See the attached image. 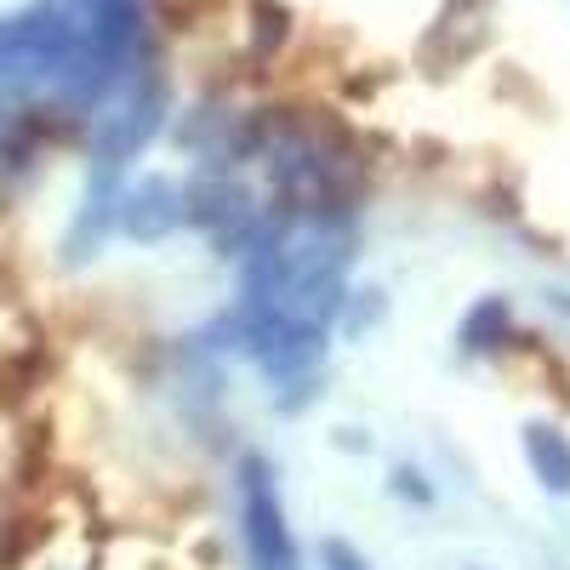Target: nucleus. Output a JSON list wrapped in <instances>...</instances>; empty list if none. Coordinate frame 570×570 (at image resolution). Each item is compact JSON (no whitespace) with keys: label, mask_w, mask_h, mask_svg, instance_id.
Segmentation results:
<instances>
[{"label":"nucleus","mask_w":570,"mask_h":570,"mask_svg":"<svg viewBox=\"0 0 570 570\" xmlns=\"http://www.w3.org/2000/svg\"><path fill=\"white\" fill-rule=\"evenodd\" d=\"M325 564H331V570H365V559H360L348 542H325Z\"/></svg>","instance_id":"nucleus-7"},{"label":"nucleus","mask_w":570,"mask_h":570,"mask_svg":"<svg viewBox=\"0 0 570 570\" xmlns=\"http://www.w3.org/2000/svg\"><path fill=\"white\" fill-rule=\"evenodd\" d=\"M480 337H513L508 303H502V297H485L480 308L468 314V325H462V348H468V354H480Z\"/></svg>","instance_id":"nucleus-4"},{"label":"nucleus","mask_w":570,"mask_h":570,"mask_svg":"<svg viewBox=\"0 0 570 570\" xmlns=\"http://www.w3.org/2000/svg\"><path fill=\"white\" fill-rule=\"evenodd\" d=\"M525 456H531L537 480H542L553 497H564V491H570V440L559 434V428L531 422V428H525Z\"/></svg>","instance_id":"nucleus-3"},{"label":"nucleus","mask_w":570,"mask_h":570,"mask_svg":"<svg viewBox=\"0 0 570 570\" xmlns=\"http://www.w3.org/2000/svg\"><path fill=\"white\" fill-rule=\"evenodd\" d=\"M7 303H23V274H18V263L0 252V308Z\"/></svg>","instance_id":"nucleus-5"},{"label":"nucleus","mask_w":570,"mask_h":570,"mask_svg":"<svg viewBox=\"0 0 570 570\" xmlns=\"http://www.w3.org/2000/svg\"><path fill=\"white\" fill-rule=\"evenodd\" d=\"M183 195L166 183V177H149L142 188H131L126 206H120V228L131 234V240H160V234H171L183 223Z\"/></svg>","instance_id":"nucleus-2"},{"label":"nucleus","mask_w":570,"mask_h":570,"mask_svg":"<svg viewBox=\"0 0 570 570\" xmlns=\"http://www.w3.org/2000/svg\"><path fill=\"white\" fill-rule=\"evenodd\" d=\"M240 480H246V542H252V570H297V542L292 525L279 513L274 497V473L263 456L240 462Z\"/></svg>","instance_id":"nucleus-1"},{"label":"nucleus","mask_w":570,"mask_h":570,"mask_svg":"<svg viewBox=\"0 0 570 570\" xmlns=\"http://www.w3.org/2000/svg\"><path fill=\"white\" fill-rule=\"evenodd\" d=\"M394 491L411 497V502H434V491L422 485V473H416V468H400V473H394Z\"/></svg>","instance_id":"nucleus-6"}]
</instances>
